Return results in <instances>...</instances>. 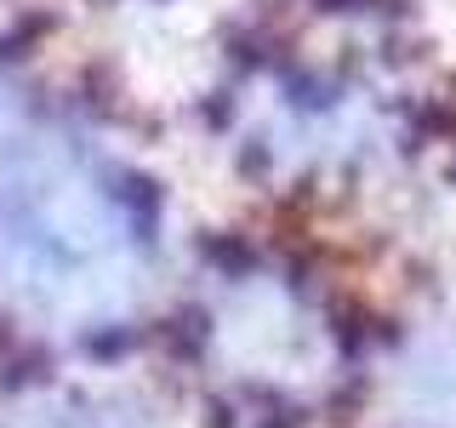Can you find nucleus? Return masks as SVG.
<instances>
[{"mask_svg":"<svg viewBox=\"0 0 456 428\" xmlns=\"http://www.w3.org/2000/svg\"><path fill=\"white\" fill-rule=\"evenodd\" d=\"M142 211L86 137L12 103L0 120V297L80 332L142 285Z\"/></svg>","mask_w":456,"mask_h":428,"instance_id":"f257e3e1","label":"nucleus"}]
</instances>
